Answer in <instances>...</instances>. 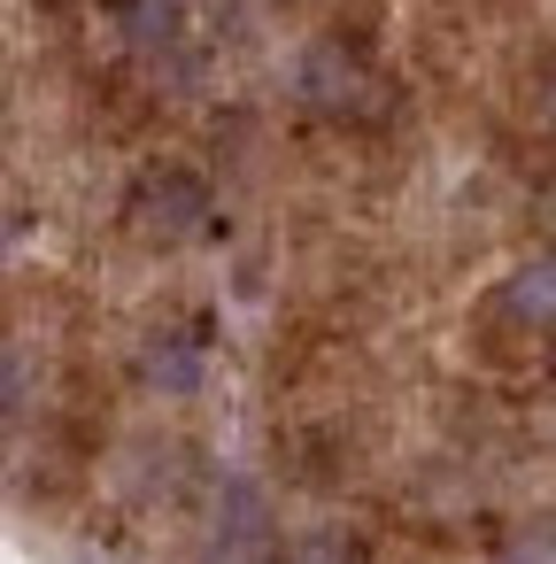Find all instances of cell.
Wrapping results in <instances>:
<instances>
[{
	"mask_svg": "<svg viewBox=\"0 0 556 564\" xmlns=\"http://www.w3.org/2000/svg\"><path fill=\"white\" fill-rule=\"evenodd\" d=\"M279 564H363V549L340 533V525H309V533H294L286 541V556Z\"/></svg>",
	"mask_w": 556,
	"mask_h": 564,
	"instance_id": "cell-7",
	"label": "cell"
},
{
	"mask_svg": "<svg viewBox=\"0 0 556 564\" xmlns=\"http://www.w3.org/2000/svg\"><path fill=\"white\" fill-rule=\"evenodd\" d=\"M294 94H302L317 117H332V124H371V117H386V78H379L348 40H317V47L302 55V70H294Z\"/></svg>",
	"mask_w": 556,
	"mask_h": 564,
	"instance_id": "cell-1",
	"label": "cell"
},
{
	"mask_svg": "<svg viewBox=\"0 0 556 564\" xmlns=\"http://www.w3.org/2000/svg\"><path fill=\"white\" fill-rule=\"evenodd\" d=\"M279 533H271V510L248 479H232L217 495V525H209V564H279Z\"/></svg>",
	"mask_w": 556,
	"mask_h": 564,
	"instance_id": "cell-3",
	"label": "cell"
},
{
	"mask_svg": "<svg viewBox=\"0 0 556 564\" xmlns=\"http://www.w3.org/2000/svg\"><path fill=\"white\" fill-rule=\"evenodd\" d=\"M502 317L548 333L556 325V256H525L510 279H502Z\"/></svg>",
	"mask_w": 556,
	"mask_h": 564,
	"instance_id": "cell-4",
	"label": "cell"
},
{
	"mask_svg": "<svg viewBox=\"0 0 556 564\" xmlns=\"http://www.w3.org/2000/svg\"><path fill=\"white\" fill-rule=\"evenodd\" d=\"M541 109H548V124H556V70H548V86H541Z\"/></svg>",
	"mask_w": 556,
	"mask_h": 564,
	"instance_id": "cell-9",
	"label": "cell"
},
{
	"mask_svg": "<svg viewBox=\"0 0 556 564\" xmlns=\"http://www.w3.org/2000/svg\"><path fill=\"white\" fill-rule=\"evenodd\" d=\"M117 32H124L140 55L171 47V40H178V0H124V9H117Z\"/></svg>",
	"mask_w": 556,
	"mask_h": 564,
	"instance_id": "cell-6",
	"label": "cell"
},
{
	"mask_svg": "<svg viewBox=\"0 0 556 564\" xmlns=\"http://www.w3.org/2000/svg\"><path fill=\"white\" fill-rule=\"evenodd\" d=\"M124 217H132V232H140V240L178 248V240H194V232H201V217H209V186H201V171L163 163V171H148V178L132 186Z\"/></svg>",
	"mask_w": 556,
	"mask_h": 564,
	"instance_id": "cell-2",
	"label": "cell"
},
{
	"mask_svg": "<svg viewBox=\"0 0 556 564\" xmlns=\"http://www.w3.org/2000/svg\"><path fill=\"white\" fill-rule=\"evenodd\" d=\"M201 371H209V356H201V340H186V333H155L148 356H140V379H148L155 394H194Z\"/></svg>",
	"mask_w": 556,
	"mask_h": 564,
	"instance_id": "cell-5",
	"label": "cell"
},
{
	"mask_svg": "<svg viewBox=\"0 0 556 564\" xmlns=\"http://www.w3.org/2000/svg\"><path fill=\"white\" fill-rule=\"evenodd\" d=\"M494 564H556V525H533V533L502 541V549H494Z\"/></svg>",
	"mask_w": 556,
	"mask_h": 564,
	"instance_id": "cell-8",
	"label": "cell"
},
{
	"mask_svg": "<svg viewBox=\"0 0 556 564\" xmlns=\"http://www.w3.org/2000/svg\"><path fill=\"white\" fill-rule=\"evenodd\" d=\"M86 564H94V556H86Z\"/></svg>",
	"mask_w": 556,
	"mask_h": 564,
	"instance_id": "cell-10",
	"label": "cell"
}]
</instances>
